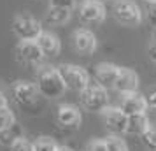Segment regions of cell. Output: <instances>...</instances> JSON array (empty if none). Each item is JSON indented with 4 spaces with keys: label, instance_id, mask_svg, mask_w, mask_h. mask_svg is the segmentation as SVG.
I'll list each match as a JSON object with an SVG mask.
<instances>
[{
    "label": "cell",
    "instance_id": "6da1fadb",
    "mask_svg": "<svg viewBox=\"0 0 156 151\" xmlns=\"http://www.w3.org/2000/svg\"><path fill=\"white\" fill-rule=\"evenodd\" d=\"M37 88H39V93L44 95L46 99H58L67 90V86H65V83L62 79L58 69H44L39 74Z\"/></svg>",
    "mask_w": 156,
    "mask_h": 151
},
{
    "label": "cell",
    "instance_id": "7a4b0ae2",
    "mask_svg": "<svg viewBox=\"0 0 156 151\" xmlns=\"http://www.w3.org/2000/svg\"><path fill=\"white\" fill-rule=\"evenodd\" d=\"M111 13H112L114 20L125 27H135L142 20L140 9L132 0H114L111 5Z\"/></svg>",
    "mask_w": 156,
    "mask_h": 151
},
{
    "label": "cell",
    "instance_id": "3957f363",
    "mask_svg": "<svg viewBox=\"0 0 156 151\" xmlns=\"http://www.w3.org/2000/svg\"><path fill=\"white\" fill-rule=\"evenodd\" d=\"M60 76L63 79L65 86L76 92V93H83L86 88L90 86V76L88 72L83 69V67H77V65H62L60 69Z\"/></svg>",
    "mask_w": 156,
    "mask_h": 151
},
{
    "label": "cell",
    "instance_id": "277c9868",
    "mask_svg": "<svg viewBox=\"0 0 156 151\" xmlns=\"http://www.w3.org/2000/svg\"><path fill=\"white\" fill-rule=\"evenodd\" d=\"M12 32L21 41H37L42 34V25L32 14H18L12 20Z\"/></svg>",
    "mask_w": 156,
    "mask_h": 151
},
{
    "label": "cell",
    "instance_id": "5b68a950",
    "mask_svg": "<svg viewBox=\"0 0 156 151\" xmlns=\"http://www.w3.org/2000/svg\"><path fill=\"white\" fill-rule=\"evenodd\" d=\"M81 102L88 111L91 113H104L109 107V95L107 90L100 84H90L81 93Z\"/></svg>",
    "mask_w": 156,
    "mask_h": 151
},
{
    "label": "cell",
    "instance_id": "8992f818",
    "mask_svg": "<svg viewBox=\"0 0 156 151\" xmlns=\"http://www.w3.org/2000/svg\"><path fill=\"white\" fill-rule=\"evenodd\" d=\"M12 93H14V100L21 106L25 111L30 109L32 106L37 104L39 99V88L34 83H27V81H18L12 88Z\"/></svg>",
    "mask_w": 156,
    "mask_h": 151
},
{
    "label": "cell",
    "instance_id": "52a82bcc",
    "mask_svg": "<svg viewBox=\"0 0 156 151\" xmlns=\"http://www.w3.org/2000/svg\"><path fill=\"white\" fill-rule=\"evenodd\" d=\"M16 56L25 65H39L44 60V53L37 41H21L16 48Z\"/></svg>",
    "mask_w": 156,
    "mask_h": 151
},
{
    "label": "cell",
    "instance_id": "ba28073f",
    "mask_svg": "<svg viewBox=\"0 0 156 151\" xmlns=\"http://www.w3.org/2000/svg\"><path fill=\"white\" fill-rule=\"evenodd\" d=\"M102 118H104V125H105V128L109 130L112 135L125 134L128 116L125 114L119 107H107L105 111L102 113Z\"/></svg>",
    "mask_w": 156,
    "mask_h": 151
},
{
    "label": "cell",
    "instance_id": "9c48e42d",
    "mask_svg": "<svg viewBox=\"0 0 156 151\" xmlns=\"http://www.w3.org/2000/svg\"><path fill=\"white\" fill-rule=\"evenodd\" d=\"M74 48L79 55L90 56L97 49V37L93 35V32L86 28H77L74 32Z\"/></svg>",
    "mask_w": 156,
    "mask_h": 151
},
{
    "label": "cell",
    "instance_id": "30bf717a",
    "mask_svg": "<svg viewBox=\"0 0 156 151\" xmlns=\"http://www.w3.org/2000/svg\"><path fill=\"white\" fill-rule=\"evenodd\" d=\"M56 120L60 123V127H63L67 130H76L81 125V111L76 106L63 104L56 111Z\"/></svg>",
    "mask_w": 156,
    "mask_h": 151
},
{
    "label": "cell",
    "instance_id": "8fae6325",
    "mask_svg": "<svg viewBox=\"0 0 156 151\" xmlns=\"http://www.w3.org/2000/svg\"><path fill=\"white\" fill-rule=\"evenodd\" d=\"M79 16L83 21L90 23V25H98L105 20V7L104 4H98V2L84 0L83 5L79 7Z\"/></svg>",
    "mask_w": 156,
    "mask_h": 151
},
{
    "label": "cell",
    "instance_id": "7c38bea8",
    "mask_svg": "<svg viewBox=\"0 0 156 151\" xmlns=\"http://www.w3.org/2000/svg\"><path fill=\"white\" fill-rule=\"evenodd\" d=\"M137 88H139V76L132 69H119L114 90L123 95H130L137 93Z\"/></svg>",
    "mask_w": 156,
    "mask_h": 151
},
{
    "label": "cell",
    "instance_id": "4fadbf2b",
    "mask_svg": "<svg viewBox=\"0 0 156 151\" xmlns=\"http://www.w3.org/2000/svg\"><path fill=\"white\" fill-rule=\"evenodd\" d=\"M119 109L125 113L126 116H137V114H146V109H147V104H146V99L139 93H130L125 95L121 99Z\"/></svg>",
    "mask_w": 156,
    "mask_h": 151
},
{
    "label": "cell",
    "instance_id": "5bb4252c",
    "mask_svg": "<svg viewBox=\"0 0 156 151\" xmlns=\"http://www.w3.org/2000/svg\"><path fill=\"white\" fill-rule=\"evenodd\" d=\"M119 74V67L114 63H100L95 69V76H97V84H100L102 88H114L116 79Z\"/></svg>",
    "mask_w": 156,
    "mask_h": 151
},
{
    "label": "cell",
    "instance_id": "9a60e30c",
    "mask_svg": "<svg viewBox=\"0 0 156 151\" xmlns=\"http://www.w3.org/2000/svg\"><path fill=\"white\" fill-rule=\"evenodd\" d=\"M149 128H151V127H149V120H147V116L146 114L128 116L125 134H128V135H135V137H142Z\"/></svg>",
    "mask_w": 156,
    "mask_h": 151
},
{
    "label": "cell",
    "instance_id": "2e32d148",
    "mask_svg": "<svg viewBox=\"0 0 156 151\" xmlns=\"http://www.w3.org/2000/svg\"><path fill=\"white\" fill-rule=\"evenodd\" d=\"M37 44L39 48L42 49L44 56H56L60 49H62V44H60V39L53 34H48V32H42L41 37L37 39Z\"/></svg>",
    "mask_w": 156,
    "mask_h": 151
},
{
    "label": "cell",
    "instance_id": "e0dca14e",
    "mask_svg": "<svg viewBox=\"0 0 156 151\" xmlns=\"http://www.w3.org/2000/svg\"><path fill=\"white\" fill-rule=\"evenodd\" d=\"M69 20H70V11L56 7H49V11H48V21L53 25H65Z\"/></svg>",
    "mask_w": 156,
    "mask_h": 151
},
{
    "label": "cell",
    "instance_id": "ac0fdd59",
    "mask_svg": "<svg viewBox=\"0 0 156 151\" xmlns=\"http://www.w3.org/2000/svg\"><path fill=\"white\" fill-rule=\"evenodd\" d=\"M20 137H23L21 128H20L18 125H12L11 128L0 132V142H2V144H7L9 148H11V146H12V142H16Z\"/></svg>",
    "mask_w": 156,
    "mask_h": 151
},
{
    "label": "cell",
    "instance_id": "d6986e66",
    "mask_svg": "<svg viewBox=\"0 0 156 151\" xmlns=\"http://www.w3.org/2000/svg\"><path fill=\"white\" fill-rule=\"evenodd\" d=\"M12 125H16V118H14V113L11 109H0V132L11 128Z\"/></svg>",
    "mask_w": 156,
    "mask_h": 151
},
{
    "label": "cell",
    "instance_id": "ffe728a7",
    "mask_svg": "<svg viewBox=\"0 0 156 151\" xmlns=\"http://www.w3.org/2000/svg\"><path fill=\"white\" fill-rule=\"evenodd\" d=\"M58 144L51 137H39L34 142V151H56Z\"/></svg>",
    "mask_w": 156,
    "mask_h": 151
},
{
    "label": "cell",
    "instance_id": "44dd1931",
    "mask_svg": "<svg viewBox=\"0 0 156 151\" xmlns=\"http://www.w3.org/2000/svg\"><path fill=\"white\" fill-rule=\"evenodd\" d=\"M105 146H107V151H128L126 142L118 135H109L107 137Z\"/></svg>",
    "mask_w": 156,
    "mask_h": 151
},
{
    "label": "cell",
    "instance_id": "7402d4cb",
    "mask_svg": "<svg viewBox=\"0 0 156 151\" xmlns=\"http://www.w3.org/2000/svg\"><path fill=\"white\" fill-rule=\"evenodd\" d=\"M11 151H34V142H30L27 137H20L16 142H12Z\"/></svg>",
    "mask_w": 156,
    "mask_h": 151
},
{
    "label": "cell",
    "instance_id": "603a6c76",
    "mask_svg": "<svg viewBox=\"0 0 156 151\" xmlns=\"http://www.w3.org/2000/svg\"><path fill=\"white\" fill-rule=\"evenodd\" d=\"M140 139H142V142L146 144L149 149L156 151V128H149L147 132L140 137Z\"/></svg>",
    "mask_w": 156,
    "mask_h": 151
},
{
    "label": "cell",
    "instance_id": "cb8c5ba5",
    "mask_svg": "<svg viewBox=\"0 0 156 151\" xmlns=\"http://www.w3.org/2000/svg\"><path fill=\"white\" fill-rule=\"evenodd\" d=\"M51 7L56 9H65V11H72L76 7V0H49Z\"/></svg>",
    "mask_w": 156,
    "mask_h": 151
},
{
    "label": "cell",
    "instance_id": "d4e9b609",
    "mask_svg": "<svg viewBox=\"0 0 156 151\" xmlns=\"http://www.w3.org/2000/svg\"><path fill=\"white\" fill-rule=\"evenodd\" d=\"M86 151H107L105 141H100V139H95L86 146Z\"/></svg>",
    "mask_w": 156,
    "mask_h": 151
},
{
    "label": "cell",
    "instance_id": "484cf974",
    "mask_svg": "<svg viewBox=\"0 0 156 151\" xmlns=\"http://www.w3.org/2000/svg\"><path fill=\"white\" fill-rule=\"evenodd\" d=\"M144 99H146V104H147V107H151V109H154V111H156V88L149 90L147 95H146Z\"/></svg>",
    "mask_w": 156,
    "mask_h": 151
},
{
    "label": "cell",
    "instance_id": "4316f807",
    "mask_svg": "<svg viewBox=\"0 0 156 151\" xmlns=\"http://www.w3.org/2000/svg\"><path fill=\"white\" fill-rule=\"evenodd\" d=\"M147 20H149V23L156 28V2H153V4L147 5Z\"/></svg>",
    "mask_w": 156,
    "mask_h": 151
},
{
    "label": "cell",
    "instance_id": "83f0119b",
    "mask_svg": "<svg viewBox=\"0 0 156 151\" xmlns=\"http://www.w3.org/2000/svg\"><path fill=\"white\" fill-rule=\"evenodd\" d=\"M147 55L153 62H156V34L151 37V42H149V48H147Z\"/></svg>",
    "mask_w": 156,
    "mask_h": 151
},
{
    "label": "cell",
    "instance_id": "f1b7e54d",
    "mask_svg": "<svg viewBox=\"0 0 156 151\" xmlns=\"http://www.w3.org/2000/svg\"><path fill=\"white\" fill-rule=\"evenodd\" d=\"M7 107V97L0 92V109H5Z\"/></svg>",
    "mask_w": 156,
    "mask_h": 151
},
{
    "label": "cell",
    "instance_id": "f546056e",
    "mask_svg": "<svg viewBox=\"0 0 156 151\" xmlns=\"http://www.w3.org/2000/svg\"><path fill=\"white\" fill-rule=\"evenodd\" d=\"M90 2H98V4H104V2H107V0H90Z\"/></svg>",
    "mask_w": 156,
    "mask_h": 151
},
{
    "label": "cell",
    "instance_id": "4dcf8cb0",
    "mask_svg": "<svg viewBox=\"0 0 156 151\" xmlns=\"http://www.w3.org/2000/svg\"><path fill=\"white\" fill-rule=\"evenodd\" d=\"M56 151H70V149H69V148H58Z\"/></svg>",
    "mask_w": 156,
    "mask_h": 151
},
{
    "label": "cell",
    "instance_id": "1f68e13d",
    "mask_svg": "<svg viewBox=\"0 0 156 151\" xmlns=\"http://www.w3.org/2000/svg\"><path fill=\"white\" fill-rule=\"evenodd\" d=\"M144 2H147V4H153V2H156V0H144Z\"/></svg>",
    "mask_w": 156,
    "mask_h": 151
}]
</instances>
